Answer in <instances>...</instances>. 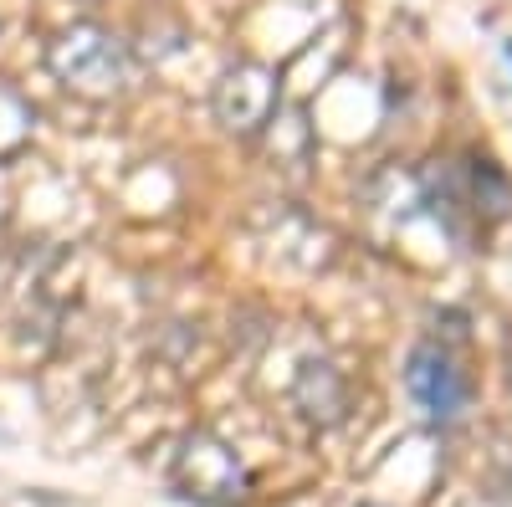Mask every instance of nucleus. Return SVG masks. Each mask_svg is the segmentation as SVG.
Here are the masks:
<instances>
[{"mask_svg": "<svg viewBox=\"0 0 512 507\" xmlns=\"http://www.w3.org/2000/svg\"><path fill=\"white\" fill-rule=\"evenodd\" d=\"M47 67L82 103H113L134 82V62H128L123 41L93 21H77V26L57 31V41L47 47Z\"/></svg>", "mask_w": 512, "mask_h": 507, "instance_id": "obj_1", "label": "nucleus"}, {"mask_svg": "<svg viewBox=\"0 0 512 507\" xmlns=\"http://www.w3.org/2000/svg\"><path fill=\"white\" fill-rule=\"evenodd\" d=\"M210 108H216V123L226 134L246 139V134H262L272 113H277V72L262 62H236L221 72L216 93H210Z\"/></svg>", "mask_w": 512, "mask_h": 507, "instance_id": "obj_2", "label": "nucleus"}, {"mask_svg": "<svg viewBox=\"0 0 512 507\" xmlns=\"http://www.w3.org/2000/svg\"><path fill=\"white\" fill-rule=\"evenodd\" d=\"M175 487L185 497H200V502H236L246 492V472L226 441L195 431L175 451Z\"/></svg>", "mask_w": 512, "mask_h": 507, "instance_id": "obj_3", "label": "nucleus"}, {"mask_svg": "<svg viewBox=\"0 0 512 507\" xmlns=\"http://www.w3.org/2000/svg\"><path fill=\"white\" fill-rule=\"evenodd\" d=\"M405 390L431 420H456L466 405H472V385H466L461 364L436 344H420L405 359Z\"/></svg>", "mask_w": 512, "mask_h": 507, "instance_id": "obj_4", "label": "nucleus"}, {"mask_svg": "<svg viewBox=\"0 0 512 507\" xmlns=\"http://www.w3.org/2000/svg\"><path fill=\"white\" fill-rule=\"evenodd\" d=\"M36 134V108L26 93H16L11 82H0V164L16 159Z\"/></svg>", "mask_w": 512, "mask_h": 507, "instance_id": "obj_5", "label": "nucleus"}]
</instances>
